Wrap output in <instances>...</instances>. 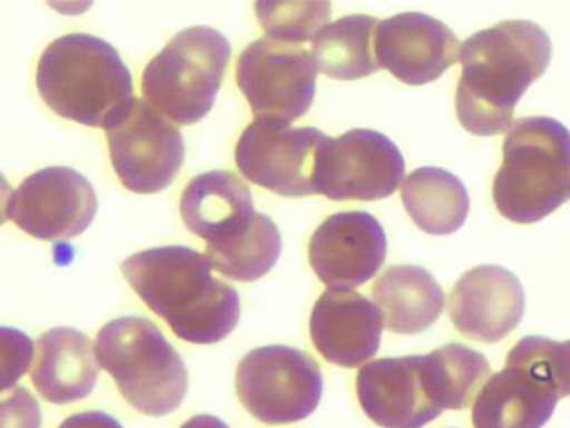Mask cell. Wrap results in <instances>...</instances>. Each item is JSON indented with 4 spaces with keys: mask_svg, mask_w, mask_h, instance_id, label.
<instances>
[{
    "mask_svg": "<svg viewBox=\"0 0 570 428\" xmlns=\"http://www.w3.org/2000/svg\"><path fill=\"white\" fill-rule=\"evenodd\" d=\"M525 311L522 283L493 264L466 271L449 298L453 327L470 340L495 343L519 327Z\"/></svg>",
    "mask_w": 570,
    "mask_h": 428,
    "instance_id": "obj_16",
    "label": "cell"
},
{
    "mask_svg": "<svg viewBox=\"0 0 570 428\" xmlns=\"http://www.w3.org/2000/svg\"><path fill=\"white\" fill-rule=\"evenodd\" d=\"M422 373L430 400L443 411L472 407L492 371L482 353L452 343L422 354Z\"/></svg>",
    "mask_w": 570,
    "mask_h": 428,
    "instance_id": "obj_24",
    "label": "cell"
},
{
    "mask_svg": "<svg viewBox=\"0 0 570 428\" xmlns=\"http://www.w3.org/2000/svg\"><path fill=\"white\" fill-rule=\"evenodd\" d=\"M108 144L112 169L132 193L166 189L185 163L183 134L142 99H135L125 119L108 130Z\"/></svg>",
    "mask_w": 570,
    "mask_h": 428,
    "instance_id": "obj_12",
    "label": "cell"
},
{
    "mask_svg": "<svg viewBox=\"0 0 570 428\" xmlns=\"http://www.w3.org/2000/svg\"><path fill=\"white\" fill-rule=\"evenodd\" d=\"M59 428H122V425L105 411H85L66 418Z\"/></svg>",
    "mask_w": 570,
    "mask_h": 428,
    "instance_id": "obj_29",
    "label": "cell"
},
{
    "mask_svg": "<svg viewBox=\"0 0 570 428\" xmlns=\"http://www.w3.org/2000/svg\"><path fill=\"white\" fill-rule=\"evenodd\" d=\"M42 415L31 391L22 385L0 391V428H41Z\"/></svg>",
    "mask_w": 570,
    "mask_h": 428,
    "instance_id": "obj_28",
    "label": "cell"
},
{
    "mask_svg": "<svg viewBox=\"0 0 570 428\" xmlns=\"http://www.w3.org/2000/svg\"><path fill=\"white\" fill-rule=\"evenodd\" d=\"M98 213L88 177L66 166L45 167L12 193L9 220L42 241L71 240L85 233Z\"/></svg>",
    "mask_w": 570,
    "mask_h": 428,
    "instance_id": "obj_13",
    "label": "cell"
},
{
    "mask_svg": "<svg viewBox=\"0 0 570 428\" xmlns=\"http://www.w3.org/2000/svg\"><path fill=\"white\" fill-rule=\"evenodd\" d=\"M32 361V383L51 403H72L95 390L99 374L95 347L76 328L58 327L41 334Z\"/></svg>",
    "mask_w": 570,
    "mask_h": 428,
    "instance_id": "obj_20",
    "label": "cell"
},
{
    "mask_svg": "<svg viewBox=\"0 0 570 428\" xmlns=\"http://www.w3.org/2000/svg\"><path fill=\"white\" fill-rule=\"evenodd\" d=\"M36 84L52 113L106 133L135 103L131 70L111 43L91 33H68L49 43Z\"/></svg>",
    "mask_w": 570,
    "mask_h": 428,
    "instance_id": "obj_3",
    "label": "cell"
},
{
    "mask_svg": "<svg viewBox=\"0 0 570 428\" xmlns=\"http://www.w3.org/2000/svg\"><path fill=\"white\" fill-rule=\"evenodd\" d=\"M181 428H229L225 421L219 418L213 417V415H196V417L189 418L188 421L181 425Z\"/></svg>",
    "mask_w": 570,
    "mask_h": 428,
    "instance_id": "obj_31",
    "label": "cell"
},
{
    "mask_svg": "<svg viewBox=\"0 0 570 428\" xmlns=\"http://www.w3.org/2000/svg\"><path fill=\"white\" fill-rule=\"evenodd\" d=\"M383 320L379 308L356 291L326 290L313 307L309 334L330 363L356 368L379 353Z\"/></svg>",
    "mask_w": 570,
    "mask_h": 428,
    "instance_id": "obj_18",
    "label": "cell"
},
{
    "mask_svg": "<svg viewBox=\"0 0 570 428\" xmlns=\"http://www.w3.org/2000/svg\"><path fill=\"white\" fill-rule=\"evenodd\" d=\"M229 59L232 43L219 30L205 26L181 30L146 66L145 99L179 126L198 123L215 106Z\"/></svg>",
    "mask_w": 570,
    "mask_h": 428,
    "instance_id": "obj_7",
    "label": "cell"
},
{
    "mask_svg": "<svg viewBox=\"0 0 570 428\" xmlns=\"http://www.w3.org/2000/svg\"><path fill=\"white\" fill-rule=\"evenodd\" d=\"M95 354L125 400L141 414L165 417L188 393L181 354L148 318L122 317L99 330Z\"/></svg>",
    "mask_w": 570,
    "mask_h": 428,
    "instance_id": "obj_6",
    "label": "cell"
},
{
    "mask_svg": "<svg viewBox=\"0 0 570 428\" xmlns=\"http://www.w3.org/2000/svg\"><path fill=\"white\" fill-rule=\"evenodd\" d=\"M121 270L138 296L188 343H218L242 317L238 291L213 276L208 257L193 247H151L129 256Z\"/></svg>",
    "mask_w": 570,
    "mask_h": 428,
    "instance_id": "obj_2",
    "label": "cell"
},
{
    "mask_svg": "<svg viewBox=\"0 0 570 428\" xmlns=\"http://www.w3.org/2000/svg\"><path fill=\"white\" fill-rule=\"evenodd\" d=\"M255 10L268 36L266 39L299 46L326 26L332 6L328 2H258Z\"/></svg>",
    "mask_w": 570,
    "mask_h": 428,
    "instance_id": "obj_26",
    "label": "cell"
},
{
    "mask_svg": "<svg viewBox=\"0 0 570 428\" xmlns=\"http://www.w3.org/2000/svg\"><path fill=\"white\" fill-rule=\"evenodd\" d=\"M550 59V37L530 20H503L470 36L456 56L462 64L455 94L460 124L475 136L505 133L517 103Z\"/></svg>",
    "mask_w": 570,
    "mask_h": 428,
    "instance_id": "obj_1",
    "label": "cell"
},
{
    "mask_svg": "<svg viewBox=\"0 0 570 428\" xmlns=\"http://www.w3.org/2000/svg\"><path fill=\"white\" fill-rule=\"evenodd\" d=\"M316 72L308 49L265 37L239 54L236 80L256 119L293 123L312 107Z\"/></svg>",
    "mask_w": 570,
    "mask_h": 428,
    "instance_id": "obj_10",
    "label": "cell"
},
{
    "mask_svg": "<svg viewBox=\"0 0 570 428\" xmlns=\"http://www.w3.org/2000/svg\"><path fill=\"white\" fill-rule=\"evenodd\" d=\"M405 174V159L385 134L352 129L326 137L316 153L313 189L333 201H379L392 196Z\"/></svg>",
    "mask_w": 570,
    "mask_h": 428,
    "instance_id": "obj_9",
    "label": "cell"
},
{
    "mask_svg": "<svg viewBox=\"0 0 570 428\" xmlns=\"http://www.w3.org/2000/svg\"><path fill=\"white\" fill-rule=\"evenodd\" d=\"M383 327L393 333L416 334L432 327L443 311L445 294L430 271L392 266L373 286Z\"/></svg>",
    "mask_w": 570,
    "mask_h": 428,
    "instance_id": "obj_21",
    "label": "cell"
},
{
    "mask_svg": "<svg viewBox=\"0 0 570 428\" xmlns=\"http://www.w3.org/2000/svg\"><path fill=\"white\" fill-rule=\"evenodd\" d=\"M282 233L268 214L256 211L252 227L238 240L222 246L206 247L213 270L232 280L256 281L275 268L282 254Z\"/></svg>",
    "mask_w": 570,
    "mask_h": 428,
    "instance_id": "obj_25",
    "label": "cell"
},
{
    "mask_svg": "<svg viewBox=\"0 0 570 428\" xmlns=\"http://www.w3.org/2000/svg\"><path fill=\"white\" fill-rule=\"evenodd\" d=\"M402 201L413 223L429 234H450L465 224L470 197L462 181L442 167H419L402 186Z\"/></svg>",
    "mask_w": 570,
    "mask_h": 428,
    "instance_id": "obj_22",
    "label": "cell"
},
{
    "mask_svg": "<svg viewBox=\"0 0 570 428\" xmlns=\"http://www.w3.org/2000/svg\"><path fill=\"white\" fill-rule=\"evenodd\" d=\"M459 47L450 27L420 12L379 20L373 33V54L380 69L390 70L410 86L439 79L456 62Z\"/></svg>",
    "mask_w": 570,
    "mask_h": 428,
    "instance_id": "obj_15",
    "label": "cell"
},
{
    "mask_svg": "<svg viewBox=\"0 0 570 428\" xmlns=\"http://www.w3.org/2000/svg\"><path fill=\"white\" fill-rule=\"evenodd\" d=\"M236 391L256 420L295 424L309 417L322 400V368L312 354L296 348H256L239 361Z\"/></svg>",
    "mask_w": 570,
    "mask_h": 428,
    "instance_id": "obj_8",
    "label": "cell"
},
{
    "mask_svg": "<svg viewBox=\"0 0 570 428\" xmlns=\"http://www.w3.org/2000/svg\"><path fill=\"white\" fill-rule=\"evenodd\" d=\"M35 360V341L18 328L0 327V391L11 390Z\"/></svg>",
    "mask_w": 570,
    "mask_h": 428,
    "instance_id": "obj_27",
    "label": "cell"
},
{
    "mask_svg": "<svg viewBox=\"0 0 570 428\" xmlns=\"http://www.w3.org/2000/svg\"><path fill=\"white\" fill-rule=\"evenodd\" d=\"M179 213L186 227L206 241V247L238 240L256 216L248 186L229 171H209L189 181Z\"/></svg>",
    "mask_w": 570,
    "mask_h": 428,
    "instance_id": "obj_19",
    "label": "cell"
},
{
    "mask_svg": "<svg viewBox=\"0 0 570 428\" xmlns=\"http://www.w3.org/2000/svg\"><path fill=\"white\" fill-rule=\"evenodd\" d=\"M379 19L346 16L326 23L312 39L316 70L340 80H355L380 70L373 54V33Z\"/></svg>",
    "mask_w": 570,
    "mask_h": 428,
    "instance_id": "obj_23",
    "label": "cell"
},
{
    "mask_svg": "<svg viewBox=\"0 0 570 428\" xmlns=\"http://www.w3.org/2000/svg\"><path fill=\"white\" fill-rule=\"evenodd\" d=\"M360 407L383 428H423L442 411L430 400L422 354L370 361L356 377Z\"/></svg>",
    "mask_w": 570,
    "mask_h": 428,
    "instance_id": "obj_17",
    "label": "cell"
},
{
    "mask_svg": "<svg viewBox=\"0 0 570 428\" xmlns=\"http://www.w3.org/2000/svg\"><path fill=\"white\" fill-rule=\"evenodd\" d=\"M569 130L552 117H522L503 143L493 203L509 221L532 224L570 196Z\"/></svg>",
    "mask_w": 570,
    "mask_h": 428,
    "instance_id": "obj_4",
    "label": "cell"
},
{
    "mask_svg": "<svg viewBox=\"0 0 570 428\" xmlns=\"http://www.w3.org/2000/svg\"><path fill=\"white\" fill-rule=\"evenodd\" d=\"M325 139L315 127L255 119L236 144V166L246 179L279 196H312L316 153Z\"/></svg>",
    "mask_w": 570,
    "mask_h": 428,
    "instance_id": "obj_11",
    "label": "cell"
},
{
    "mask_svg": "<svg viewBox=\"0 0 570 428\" xmlns=\"http://www.w3.org/2000/svg\"><path fill=\"white\" fill-rule=\"evenodd\" d=\"M12 200V187L4 174L0 173V226L9 220V204Z\"/></svg>",
    "mask_w": 570,
    "mask_h": 428,
    "instance_id": "obj_30",
    "label": "cell"
},
{
    "mask_svg": "<svg viewBox=\"0 0 570 428\" xmlns=\"http://www.w3.org/2000/svg\"><path fill=\"white\" fill-rule=\"evenodd\" d=\"M385 257V230L365 211L332 214L309 240V266L333 291L363 286L379 273Z\"/></svg>",
    "mask_w": 570,
    "mask_h": 428,
    "instance_id": "obj_14",
    "label": "cell"
},
{
    "mask_svg": "<svg viewBox=\"0 0 570 428\" xmlns=\"http://www.w3.org/2000/svg\"><path fill=\"white\" fill-rule=\"evenodd\" d=\"M569 341L525 337L473 400V428H542L570 388Z\"/></svg>",
    "mask_w": 570,
    "mask_h": 428,
    "instance_id": "obj_5",
    "label": "cell"
}]
</instances>
